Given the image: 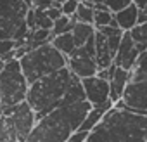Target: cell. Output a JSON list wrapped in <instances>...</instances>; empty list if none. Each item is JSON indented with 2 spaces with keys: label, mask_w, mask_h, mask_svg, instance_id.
<instances>
[{
  "label": "cell",
  "mask_w": 147,
  "mask_h": 142,
  "mask_svg": "<svg viewBox=\"0 0 147 142\" xmlns=\"http://www.w3.org/2000/svg\"><path fill=\"white\" fill-rule=\"evenodd\" d=\"M73 73L69 68H62L52 75H47L28 87L26 102L35 113V121H40L52 111L61 108V102L71 85Z\"/></svg>",
  "instance_id": "7a4b0ae2"
},
{
  "label": "cell",
  "mask_w": 147,
  "mask_h": 142,
  "mask_svg": "<svg viewBox=\"0 0 147 142\" xmlns=\"http://www.w3.org/2000/svg\"><path fill=\"white\" fill-rule=\"evenodd\" d=\"M30 9L24 0H0V42L14 40L18 49L26 45L30 35L26 16Z\"/></svg>",
  "instance_id": "277c9868"
},
{
  "label": "cell",
  "mask_w": 147,
  "mask_h": 142,
  "mask_svg": "<svg viewBox=\"0 0 147 142\" xmlns=\"http://www.w3.org/2000/svg\"><path fill=\"white\" fill-rule=\"evenodd\" d=\"M45 14L49 16V19H50V21H57V19L62 16V12H61V5H54V7L47 9V11H45Z\"/></svg>",
  "instance_id": "4316f807"
},
{
  "label": "cell",
  "mask_w": 147,
  "mask_h": 142,
  "mask_svg": "<svg viewBox=\"0 0 147 142\" xmlns=\"http://www.w3.org/2000/svg\"><path fill=\"white\" fill-rule=\"evenodd\" d=\"M54 5H57L54 4V0H31V9H38V11H47Z\"/></svg>",
  "instance_id": "d4e9b609"
},
{
  "label": "cell",
  "mask_w": 147,
  "mask_h": 142,
  "mask_svg": "<svg viewBox=\"0 0 147 142\" xmlns=\"http://www.w3.org/2000/svg\"><path fill=\"white\" fill-rule=\"evenodd\" d=\"M66 61H67L69 71H71L73 75H76L80 80L95 76L99 73V68H97V61H95V43H94V37L83 47L75 49V52H73L69 57H66Z\"/></svg>",
  "instance_id": "52a82bcc"
},
{
  "label": "cell",
  "mask_w": 147,
  "mask_h": 142,
  "mask_svg": "<svg viewBox=\"0 0 147 142\" xmlns=\"http://www.w3.org/2000/svg\"><path fill=\"white\" fill-rule=\"evenodd\" d=\"M131 40L137 43V45H147V23L144 24H137L133 30L128 31Z\"/></svg>",
  "instance_id": "7402d4cb"
},
{
  "label": "cell",
  "mask_w": 147,
  "mask_h": 142,
  "mask_svg": "<svg viewBox=\"0 0 147 142\" xmlns=\"http://www.w3.org/2000/svg\"><path fill=\"white\" fill-rule=\"evenodd\" d=\"M133 4L138 11H147V0H133Z\"/></svg>",
  "instance_id": "83f0119b"
},
{
  "label": "cell",
  "mask_w": 147,
  "mask_h": 142,
  "mask_svg": "<svg viewBox=\"0 0 147 142\" xmlns=\"http://www.w3.org/2000/svg\"><path fill=\"white\" fill-rule=\"evenodd\" d=\"M94 14H95V11H94V7L88 4V2H80L78 4V9H76V14H75V18H76V21L78 23H85V24H94Z\"/></svg>",
  "instance_id": "ffe728a7"
},
{
  "label": "cell",
  "mask_w": 147,
  "mask_h": 142,
  "mask_svg": "<svg viewBox=\"0 0 147 142\" xmlns=\"http://www.w3.org/2000/svg\"><path fill=\"white\" fill-rule=\"evenodd\" d=\"M76 2H83V0H76Z\"/></svg>",
  "instance_id": "f546056e"
},
{
  "label": "cell",
  "mask_w": 147,
  "mask_h": 142,
  "mask_svg": "<svg viewBox=\"0 0 147 142\" xmlns=\"http://www.w3.org/2000/svg\"><path fill=\"white\" fill-rule=\"evenodd\" d=\"M0 114H4L9 118L11 125L14 126V132L18 135V140L19 142H26L28 135L31 133L33 126H35V113L33 109L28 106V102H21L18 106H12V108H4L0 109Z\"/></svg>",
  "instance_id": "ba28073f"
},
{
  "label": "cell",
  "mask_w": 147,
  "mask_h": 142,
  "mask_svg": "<svg viewBox=\"0 0 147 142\" xmlns=\"http://www.w3.org/2000/svg\"><path fill=\"white\" fill-rule=\"evenodd\" d=\"M35 12V31L36 30H50L54 28V21L49 19V16L45 14V11H38V9H33Z\"/></svg>",
  "instance_id": "44dd1931"
},
{
  "label": "cell",
  "mask_w": 147,
  "mask_h": 142,
  "mask_svg": "<svg viewBox=\"0 0 147 142\" xmlns=\"http://www.w3.org/2000/svg\"><path fill=\"white\" fill-rule=\"evenodd\" d=\"M140 52L135 45V42L131 40L130 33L125 31L123 33V38H121V43H119V49L116 52V57H114V66L118 68H123L126 71H131L137 59H138Z\"/></svg>",
  "instance_id": "8fae6325"
},
{
  "label": "cell",
  "mask_w": 147,
  "mask_h": 142,
  "mask_svg": "<svg viewBox=\"0 0 147 142\" xmlns=\"http://www.w3.org/2000/svg\"><path fill=\"white\" fill-rule=\"evenodd\" d=\"M113 102L109 101L107 104H104V106H97V108H92L90 109V113L87 114V118L83 120V123H82V126H80V130L78 132H85V133H90L100 121H102V118L106 116V113L107 111H111L113 109Z\"/></svg>",
  "instance_id": "4fadbf2b"
},
{
  "label": "cell",
  "mask_w": 147,
  "mask_h": 142,
  "mask_svg": "<svg viewBox=\"0 0 147 142\" xmlns=\"http://www.w3.org/2000/svg\"><path fill=\"white\" fill-rule=\"evenodd\" d=\"M82 87L85 92V99L92 104V108L97 106H104L109 102V94H111V87L106 80L95 76L90 78H83L82 80Z\"/></svg>",
  "instance_id": "30bf717a"
},
{
  "label": "cell",
  "mask_w": 147,
  "mask_h": 142,
  "mask_svg": "<svg viewBox=\"0 0 147 142\" xmlns=\"http://www.w3.org/2000/svg\"><path fill=\"white\" fill-rule=\"evenodd\" d=\"M95 33V26L94 24H85V23H76L75 28H73L71 35H73V40H75V45L76 49L83 47Z\"/></svg>",
  "instance_id": "9a60e30c"
},
{
  "label": "cell",
  "mask_w": 147,
  "mask_h": 142,
  "mask_svg": "<svg viewBox=\"0 0 147 142\" xmlns=\"http://www.w3.org/2000/svg\"><path fill=\"white\" fill-rule=\"evenodd\" d=\"M0 142H19L9 118L0 114Z\"/></svg>",
  "instance_id": "d6986e66"
},
{
  "label": "cell",
  "mask_w": 147,
  "mask_h": 142,
  "mask_svg": "<svg viewBox=\"0 0 147 142\" xmlns=\"http://www.w3.org/2000/svg\"><path fill=\"white\" fill-rule=\"evenodd\" d=\"M18 61H19L21 71H23L28 85H31L36 80H40L47 75H52L55 71L67 66L66 57L52 43H45V45L24 54Z\"/></svg>",
  "instance_id": "3957f363"
},
{
  "label": "cell",
  "mask_w": 147,
  "mask_h": 142,
  "mask_svg": "<svg viewBox=\"0 0 147 142\" xmlns=\"http://www.w3.org/2000/svg\"><path fill=\"white\" fill-rule=\"evenodd\" d=\"M66 2V0H54V4H57V5H62Z\"/></svg>",
  "instance_id": "f1b7e54d"
},
{
  "label": "cell",
  "mask_w": 147,
  "mask_h": 142,
  "mask_svg": "<svg viewBox=\"0 0 147 142\" xmlns=\"http://www.w3.org/2000/svg\"><path fill=\"white\" fill-rule=\"evenodd\" d=\"M78 4H80V2H76V0H66V2L61 5L62 16H67V18L75 16V14H76V9H78Z\"/></svg>",
  "instance_id": "cb8c5ba5"
},
{
  "label": "cell",
  "mask_w": 147,
  "mask_h": 142,
  "mask_svg": "<svg viewBox=\"0 0 147 142\" xmlns=\"http://www.w3.org/2000/svg\"><path fill=\"white\" fill-rule=\"evenodd\" d=\"M130 78H131V71H126L123 68H118L116 66V71H114V78L111 80L109 87H111V94H109V101L113 104H116L118 101H121L123 97V92L126 89V85L130 83Z\"/></svg>",
  "instance_id": "7c38bea8"
},
{
  "label": "cell",
  "mask_w": 147,
  "mask_h": 142,
  "mask_svg": "<svg viewBox=\"0 0 147 142\" xmlns=\"http://www.w3.org/2000/svg\"><path fill=\"white\" fill-rule=\"evenodd\" d=\"M114 109H126L138 114H147V80L145 82H130L123 92L121 101H118Z\"/></svg>",
  "instance_id": "9c48e42d"
},
{
  "label": "cell",
  "mask_w": 147,
  "mask_h": 142,
  "mask_svg": "<svg viewBox=\"0 0 147 142\" xmlns=\"http://www.w3.org/2000/svg\"><path fill=\"white\" fill-rule=\"evenodd\" d=\"M90 109L92 104L88 101H82L78 104L64 106L52 111L35 123L26 142H67L80 130Z\"/></svg>",
  "instance_id": "6da1fadb"
},
{
  "label": "cell",
  "mask_w": 147,
  "mask_h": 142,
  "mask_svg": "<svg viewBox=\"0 0 147 142\" xmlns=\"http://www.w3.org/2000/svg\"><path fill=\"white\" fill-rule=\"evenodd\" d=\"M64 57H69L73 52H75L76 45H75V40H73V35L71 33H64V35H59V37H54L52 42H50Z\"/></svg>",
  "instance_id": "2e32d148"
},
{
  "label": "cell",
  "mask_w": 147,
  "mask_h": 142,
  "mask_svg": "<svg viewBox=\"0 0 147 142\" xmlns=\"http://www.w3.org/2000/svg\"><path fill=\"white\" fill-rule=\"evenodd\" d=\"M28 87L30 85L21 71L19 61L11 59L4 62V68L0 69V109L24 102Z\"/></svg>",
  "instance_id": "5b68a950"
},
{
  "label": "cell",
  "mask_w": 147,
  "mask_h": 142,
  "mask_svg": "<svg viewBox=\"0 0 147 142\" xmlns=\"http://www.w3.org/2000/svg\"><path fill=\"white\" fill-rule=\"evenodd\" d=\"M114 71H116V66L113 64V66H109V68H106V69H100L99 73H97V76L102 78V80H106L107 83H111V80L114 78Z\"/></svg>",
  "instance_id": "484cf974"
},
{
  "label": "cell",
  "mask_w": 147,
  "mask_h": 142,
  "mask_svg": "<svg viewBox=\"0 0 147 142\" xmlns=\"http://www.w3.org/2000/svg\"><path fill=\"white\" fill-rule=\"evenodd\" d=\"M102 4H104L113 14H116V12L123 11L125 7L131 5V4H133V0H102Z\"/></svg>",
  "instance_id": "603a6c76"
},
{
  "label": "cell",
  "mask_w": 147,
  "mask_h": 142,
  "mask_svg": "<svg viewBox=\"0 0 147 142\" xmlns=\"http://www.w3.org/2000/svg\"><path fill=\"white\" fill-rule=\"evenodd\" d=\"M114 19H116V24L121 31H130L137 26V19H138V9L135 4L125 7L123 11L116 12L114 14Z\"/></svg>",
  "instance_id": "5bb4252c"
},
{
  "label": "cell",
  "mask_w": 147,
  "mask_h": 142,
  "mask_svg": "<svg viewBox=\"0 0 147 142\" xmlns=\"http://www.w3.org/2000/svg\"><path fill=\"white\" fill-rule=\"evenodd\" d=\"M147 80V50L142 52L131 69V78L130 82H145Z\"/></svg>",
  "instance_id": "e0dca14e"
},
{
  "label": "cell",
  "mask_w": 147,
  "mask_h": 142,
  "mask_svg": "<svg viewBox=\"0 0 147 142\" xmlns=\"http://www.w3.org/2000/svg\"><path fill=\"white\" fill-rule=\"evenodd\" d=\"M123 33L125 31H121L119 28H113V26L95 28L94 43H95V61H97L99 71L114 64V57L119 49Z\"/></svg>",
  "instance_id": "8992f818"
},
{
  "label": "cell",
  "mask_w": 147,
  "mask_h": 142,
  "mask_svg": "<svg viewBox=\"0 0 147 142\" xmlns=\"http://www.w3.org/2000/svg\"><path fill=\"white\" fill-rule=\"evenodd\" d=\"M76 18L75 16H61L57 21H54V28H52V37H59V35H64V33H71L73 28L76 24Z\"/></svg>",
  "instance_id": "ac0fdd59"
}]
</instances>
